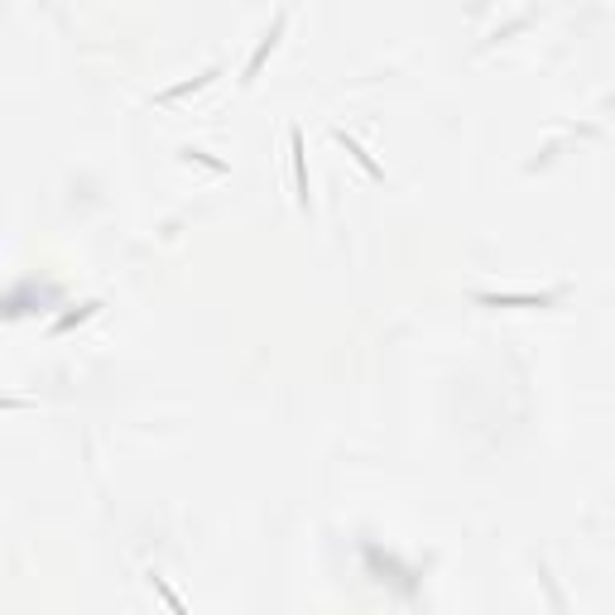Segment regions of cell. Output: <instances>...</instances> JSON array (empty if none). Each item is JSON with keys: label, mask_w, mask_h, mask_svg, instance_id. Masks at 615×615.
<instances>
[{"label": "cell", "mask_w": 615, "mask_h": 615, "mask_svg": "<svg viewBox=\"0 0 615 615\" xmlns=\"http://www.w3.org/2000/svg\"><path fill=\"white\" fill-rule=\"evenodd\" d=\"M293 144V188H298V207L313 212V188H308V154H303V130H289Z\"/></svg>", "instance_id": "obj_1"}, {"label": "cell", "mask_w": 615, "mask_h": 615, "mask_svg": "<svg viewBox=\"0 0 615 615\" xmlns=\"http://www.w3.org/2000/svg\"><path fill=\"white\" fill-rule=\"evenodd\" d=\"M332 139H337V144H346V154H351V159H356V164H361V168H366L370 178H384V168H380V164H375V159H370L366 149H361V144H356V139H346V135H342V130H337V135H332Z\"/></svg>", "instance_id": "obj_2"}]
</instances>
